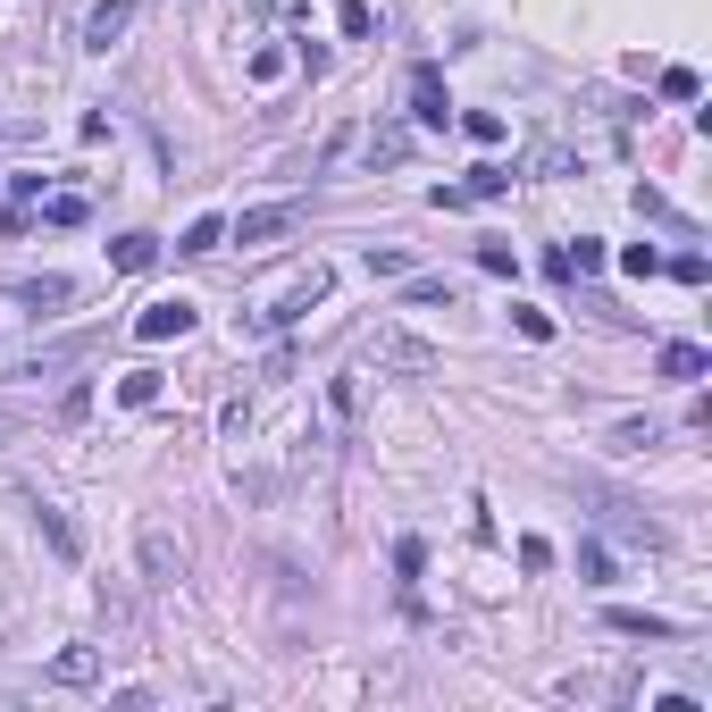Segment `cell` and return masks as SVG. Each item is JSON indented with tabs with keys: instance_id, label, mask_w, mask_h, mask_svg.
I'll return each mask as SVG.
<instances>
[{
	"instance_id": "6da1fadb",
	"label": "cell",
	"mask_w": 712,
	"mask_h": 712,
	"mask_svg": "<svg viewBox=\"0 0 712 712\" xmlns=\"http://www.w3.org/2000/svg\"><path fill=\"white\" fill-rule=\"evenodd\" d=\"M587 504H596V520L603 528H620V537L629 545H645V553H662V520H645V504H629V495H612V487H596V478H587Z\"/></svg>"
},
{
	"instance_id": "7a4b0ae2",
	"label": "cell",
	"mask_w": 712,
	"mask_h": 712,
	"mask_svg": "<svg viewBox=\"0 0 712 712\" xmlns=\"http://www.w3.org/2000/svg\"><path fill=\"white\" fill-rule=\"evenodd\" d=\"M294 226H302V202H268V210H244V218L226 226V235H235L244 252H268L277 235H294Z\"/></svg>"
},
{
	"instance_id": "3957f363",
	"label": "cell",
	"mask_w": 712,
	"mask_h": 712,
	"mask_svg": "<svg viewBox=\"0 0 712 712\" xmlns=\"http://www.w3.org/2000/svg\"><path fill=\"white\" fill-rule=\"evenodd\" d=\"M134 18H143V0H101L93 18H84V51H110V42H126Z\"/></svg>"
},
{
	"instance_id": "277c9868",
	"label": "cell",
	"mask_w": 712,
	"mask_h": 712,
	"mask_svg": "<svg viewBox=\"0 0 712 712\" xmlns=\"http://www.w3.org/2000/svg\"><path fill=\"white\" fill-rule=\"evenodd\" d=\"M134 336H143V344H169V336H193V302H185V294H169V302H151L143 319H134Z\"/></svg>"
},
{
	"instance_id": "5b68a950",
	"label": "cell",
	"mask_w": 712,
	"mask_h": 712,
	"mask_svg": "<svg viewBox=\"0 0 712 712\" xmlns=\"http://www.w3.org/2000/svg\"><path fill=\"white\" fill-rule=\"evenodd\" d=\"M411 118L419 126H452V93H445L436 68H411Z\"/></svg>"
},
{
	"instance_id": "8992f818",
	"label": "cell",
	"mask_w": 712,
	"mask_h": 712,
	"mask_svg": "<svg viewBox=\"0 0 712 712\" xmlns=\"http://www.w3.org/2000/svg\"><path fill=\"white\" fill-rule=\"evenodd\" d=\"M143 579L151 587H176V579H185V553H176L169 528H143Z\"/></svg>"
},
{
	"instance_id": "52a82bcc",
	"label": "cell",
	"mask_w": 712,
	"mask_h": 712,
	"mask_svg": "<svg viewBox=\"0 0 712 712\" xmlns=\"http://www.w3.org/2000/svg\"><path fill=\"white\" fill-rule=\"evenodd\" d=\"M311 302H327V268H311V277H294V285H285V302H277V311H261V327H294L302 311H311Z\"/></svg>"
},
{
	"instance_id": "ba28073f",
	"label": "cell",
	"mask_w": 712,
	"mask_h": 712,
	"mask_svg": "<svg viewBox=\"0 0 712 712\" xmlns=\"http://www.w3.org/2000/svg\"><path fill=\"white\" fill-rule=\"evenodd\" d=\"M654 369H662V377H679V386H695V377L712 369V353H704V344H662Z\"/></svg>"
},
{
	"instance_id": "9c48e42d",
	"label": "cell",
	"mask_w": 712,
	"mask_h": 712,
	"mask_svg": "<svg viewBox=\"0 0 712 712\" xmlns=\"http://www.w3.org/2000/svg\"><path fill=\"white\" fill-rule=\"evenodd\" d=\"M93 344H101V336H68V344H51V353L26 360V377H59V369H75V360L93 353Z\"/></svg>"
},
{
	"instance_id": "30bf717a",
	"label": "cell",
	"mask_w": 712,
	"mask_h": 712,
	"mask_svg": "<svg viewBox=\"0 0 712 712\" xmlns=\"http://www.w3.org/2000/svg\"><path fill=\"white\" fill-rule=\"evenodd\" d=\"M51 679H59V688H93V679H101V654H93V645H68V654L51 662Z\"/></svg>"
},
{
	"instance_id": "8fae6325",
	"label": "cell",
	"mask_w": 712,
	"mask_h": 712,
	"mask_svg": "<svg viewBox=\"0 0 712 712\" xmlns=\"http://www.w3.org/2000/svg\"><path fill=\"white\" fill-rule=\"evenodd\" d=\"M596 268H603V244H596V235H579V244L553 252V277H596Z\"/></svg>"
},
{
	"instance_id": "7c38bea8",
	"label": "cell",
	"mask_w": 712,
	"mask_h": 712,
	"mask_svg": "<svg viewBox=\"0 0 712 712\" xmlns=\"http://www.w3.org/2000/svg\"><path fill=\"white\" fill-rule=\"evenodd\" d=\"M110 261L126 268V277H143V268L160 261V235H118V244H110Z\"/></svg>"
},
{
	"instance_id": "4fadbf2b",
	"label": "cell",
	"mask_w": 712,
	"mask_h": 712,
	"mask_svg": "<svg viewBox=\"0 0 712 712\" xmlns=\"http://www.w3.org/2000/svg\"><path fill=\"white\" fill-rule=\"evenodd\" d=\"M377 360H394V369H436V353L411 344V336H377Z\"/></svg>"
},
{
	"instance_id": "5bb4252c",
	"label": "cell",
	"mask_w": 712,
	"mask_h": 712,
	"mask_svg": "<svg viewBox=\"0 0 712 712\" xmlns=\"http://www.w3.org/2000/svg\"><path fill=\"white\" fill-rule=\"evenodd\" d=\"M118 403H126V411H151V403H160V369H126L118 377Z\"/></svg>"
},
{
	"instance_id": "9a60e30c",
	"label": "cell",
	"mask_w": 712,
	"mask_h": 712,
	"mask_svg": "<svg viewBox=\"0 0 712 712\" xmlns=\"http://www.w3.org/2000/svg\"><path fill=\"white\" fill-rule=\"evenodd\" d=\"M218 244H226V218L210 210V218H193V226H185V244H176V252H185V261H202V252H218Z\"/></svg>"
},
{
	"instance_id": "2e32d148",
	"label": "cell",
	"mask_w": 712,
	"mask_h": 712,
	"mask_svg": "<svg viewBox=\"0 0 712 712\" xmlns=\"http://www.w3.org/2000/svg\"><path fill=\"white\" fill-rule=\"evenodd\" d=\"M84 218H93L84 193H51V202H42V226H84Z\"/></svg>"
},
{
	"instance_id": "e0dca14e",
	"label": "cell",
	"mask_w": 712,
	"mask_h": 712,
	"mask_svg": "<svg viewBox=\"0 0 712 712\" xmlns=\"http://www.w3.org/2000/svg\"><path fill=\"white\" fill-rule=\"evenodd\" d=\"M612 445H620V452H654V445H662V419H620Z\"/></svg>"
},
{
	"instance_id": "ac0fdd59",
	"label": "cell",
	"mask_w": 712,
	"mask_h": 712,
	"mask_svg": "<svg viewBox=\"0 0 712 712\" xmlns=\"http://www.w3.org/2000/svg\"><path fill=\"white\" fill-rule=\"evenodd\" d=\"M68 294H75L68 277H26V285H18V302H34V311H59Z\"/></svg>"
},
{
	"instance_id": "d6986e66",
	"label": "cell",
	"mask_w": 712,
	"mask_h": 712,
	"mask_svg": "<svg viewBox=\"0 0 712 712\" xmlns=\"http://www.w3.org/2000/svg\"><path fill=\"white\" fill-rule=\"evenodd\" d=\"M612 629H620V638H671L679 620H662V612H612Z\"/></svg>"
},
{
	"instance_id": "ffe728a7",
	"label": "cell",
	"mask_w": 712,
	"mask_h": 712,
	"mask_svg": "<svg viewBox=\"0 0 712 712\" xmlns=\"http://www.w3.org/2000/svg\"><path fill=\"white\" fill-rule=\"evenodd\" d=\"M360 151H369V160H386V169H394V160L411 151V134H403V126H369V143H360Z\"/></svg>"
},
{
	"instance_id": "44dd1931",
	"label": "cell",
	"mask_w": 712,
	"mask_h": 712,
	"mask_svg": "<svg viewBox=\"0 0 712 712\" xmlns=\"http://www.w3.org/2000/svg\"><path fill=\"white\" fill-rule=\"evenodd\" d=\"M34 528H42V537H51V553H59V562H75V528H68V520H59V511H51V504H42V511H34Z\"/></svg>"
},
{
	"instance_id": "7402d4cb",
	"label": "cell",
	"mask_w": 712,
	"mask_h": 712,
	"mask_svg": "<svg viewBox=\"0 0 712 712\" xmlns=\"http://www.w3.org/2000/svg\"><path fill=\"white\" fill-rule=\"evenodd\" d=\"M469 202H495V193H511V169H495V160H487V169H469Z\"/></svg>"
},
{
	"instance_id": "603a6c76",
	"label": "cell",
	"mask_w": 712,
	"mask_h": 712,
	"mask_svg": "<svg viewBox=\"0 0 712 712\" xmlns=\"http://www.w3.org/2000/svg\"><path fill=\"white\" fill-rule=\"evenodd\" d=\"M336 26H344L353 42H369V34H377V9H369V0H344V9H336Z\"/></svg>"
},
{
	"instance_id": "cb8c5ba5",
	"label": "cell",
	"mask_w": 712,
	"mask_h": 712,
	"mask_svg": "<svg viewBox=\"0 0 712 712\" xmlns=\"http://www.w3.org/2000/svg\"><path fill=\"white\" fill-rule=\"evenodd\" d=\"M285 68H294V59H285L277 42H261V51H252V84H285Z\"/></svg>"
},
{
	"instance_id": "d4e9b609",
	"label": "cell",
	"mask_w": 712,
	"mask_h": 712,
	"mask_svg": "<svg viewBox=\"0 0 712 712\" xmlns=\"http://www.w3.org/2000/svg\"><path fill=\"white\" fill-rule=\"evenodd\" d=\"M654 84H662V101H695V93H704V75H695V68H662Z\"/></svg>"
},
{
	"instance_id": "484cf974",
	"label": "cell",
	"mask_w": 712,
	"mask_h": 712,
	"mask_svg": "<svg viewBox=\"0 0 712 712\" xmlns=\"http://www.w3.org/2000/svg\"><path fill=\"white\" fill-rule=\"evenodd\" d=\"M369 277H411V252H394V244H369Z\"/></svg>"
},
{
	"instance_id": "4316f807",
	"label": "cell",
	"mask_w": 712,
	"mask_h": 712,
	"mask_svg": "<svg viewBox=\"0 0 712 712\" xmlns=\"http://www.w3.org/2000/svg\"><path fill=\"white\" fill-rule=\"evenodd\" d=\"M579 579L587 587H612V553H603V545H579Z\"/></svg>"
},
{
	"instance_id": "83f0119b",
	"label": "cell",
	"mask_w": 712,
	"mask_h": 712,
	"mask_svg": "<svg viewBox=\"0 0 712 712\" xmlns=\"http://www.w3.org/2000/svg\"><path fill=\"white\" fill-rule=\"evenodd\" d=\"M478 268H487V277H520V252L511 244H478Z\"/></svg>"
},
{
	"instance_id": "f1b7e54d",
	"label": "cell",
	"mask_w": 712,
	"mask_h": 712,
	"mask_svg": "<svg viewBox=\"0 0 712 712\" xmlns=\"http://www.w3.org/2000/svg\"><path fill=\"white\" fill-rule=\"evenodd\" d=\"M461 134H469V143H504V118H495V110H469Z\"/></svg>"
},
{
	"instance_id": "f546056e",
	"label": "cell",
	"mask_w": 712,
	"mask_h": 712,
	"mask_svg": "<svg viewBox=\"0 0 712 712\" xmlns=\"http://www.w3.org/2000/svg\"><path fill=\"white\" fill-rule=\"evenodd\" d=\"M520 570H528V579H545V570H553V545H545V537H520Z\"/></svg>"
},
{
	"instance_id": "4dcf8cb0",
	"label": "cell",
	"mask_w": 712,
	"mask_h": 712,
	"mask_svg": "<svg viewBox=\"0 0 712 712\" xmlns=\"http://www.w3.org/2000/svg\"><path fill=\"white\" fill-rule=\"evenodd\" d=\"M327 403H336V419H353V411H360V377H353V369H344V377H336V386H327Z\"/></svg>"
},
{
	"instance_id": "1f68e13d",
	"label": "cell",
	"mask_w": 712,
	"mask_h": 712,
	"mask_svg": "<svg viewBox=\"0 0 712 712\" xmlns=\"http://www.w3.org/2000/svg\"><path fill=\"white\" fill-rule=\"evenodd\" d=\"M662 268H671L679 285H704V277H712V261H704V252H679V261H662Z\"/></svg>"
},
{
	"instance_id": "d6a6232c",
	"label": "cell",
	"mask_w": 712,
	"mask_h": 712,
	"mask_svg": "<svg viewBox=\"0 0 712 712\" xmlns=\"http://www.w3.org/2000/svg\"><path fill=\"white\" fill-rule=\"evenodd\" d=\"M411 302H419V311H436V302L452 311V285H445V277H411Z\"/></svg>"
},
{
	"instance_id": "836d02e7",
	"label": "cell",
	"mask_w": 712,
	"mask_h": 712,
	"mask_svg": "<svg viewBox=\"0 0 712 712\" xmlns=\"http://www.w3.org/2000/svg\"><path fill=\"white\" fill-rule=\"evenodd\" d=\"M394 570H403V579H419V570H428V545L403 537V545H394Z\"/></svg>"
},
{
	"instance_id": "e575fe53",
	"label": "cell",
	"mask_w": 712,
	"mask_h": 712,
	"mask_svg": "<svg viewBox=\"0 0 712 712\" xmlns=\"http://www.w3.org/2000/svg\"><path fill=\"white\" fill-rule=\"evenodd\" d=\"M620 268H629V277H654L662 252H654V244H629V252H620Z\"/></svg>"
},
{
	"instance_id": "d590c367",
	"label": "cell",
	"mask_w": 712,
	"mask_h": 712,
	"mask_svg": "<svg viewBox=\"0 0 712 712\" xmlns=\"http://www.w3.org/2000/svg\"><path fill=\"white\" fill-rule=\"evenodd\" d=\"M511 327H520L528 344H553V319H545V311H511Z\"/></svg>"
},
{
	"instance_id": "8d00e7d4",
	"label": "cell",
	"mask_w": 712,
	"mask_h": 712,
	"mask_svg": "<svg viewBox=\"0 0 712 712\" xmlns=\"http://www.w3.org/2000/svg\"><path fill=\"white\" fill-rule=\"evenodd\" d=\"M84 411H93V386H68V403H59V428H75Z\"/></svg>"
},
{
	"instance_id": "74e56055",
	"label": "cell",
	"mask_w": 712,
	"mask_h": 712,
	"mask_svg": "<svg viewBox=\"0 0 712 712\" xmlns=\"http://www.w3.org/2000/svg\"><path fill=\"white\" fill-rule=\"evenodd\" d=\"M9 436H18V411H0V445H9Z\"/></svg>"
}]
</instances>
